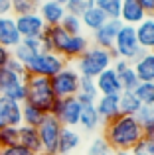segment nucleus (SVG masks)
<instances>
[{
    "label": "nucleus",
    "instance_id": "obj_1",
    "mask_svg": "<svg viewBox=\"0 0 154 155\" xmlns=\"http://www.w3.org/2000/svg\"><path fill=\"white\" fill-rule=\"evenodd\" d=\"M142 137V126L138 124L136 116L119 114L111 122H107L103 130V140L113 151H132V147Z\"/></svg>",
    "mask_w": 154,
    "mask_h": 155
},
{
    "label": "nucleus",
    "instance_id": "obj_2",
    "mask_svg": "<svg viewBox=\"0 0 154 155\" xmlns=\"http://www.w3.org/2000/svg\"><path fill=\"white\" fill-rule=\"evenodd\" d=\"M24 84H26V104L42 110L44 114H50L51 106L55 102V94L51 91V83L46 77H34L24 75Z\"/></svg>",
    "mask_w": 154,
    "mask_h": 155
},
{
    "label": "nucleus",
    "instance_id": "obj_3",
    "mask_svg": "<svg viewBox=\"0 0 154 155\" xmlns=\"http://www.w3.org/2000/svg\"><path fill=\"white\" fill-rule=\"evenodd\" d=\"M115 61L111 49H103V47H89L79 59L75 61V71L81 77H89V79H95L99 77L105 69H109Z\"/></svg>",
    "mask_w": 154,
    "mask_h": 155
},
{
    "label": "nucleus",
    "instance_id": "obj_4",
    "mask_svg": "<svg viewBox=\"0 0 154 155\" xmlns=\"http://www.w3.org/2000/svg\"><path fill=\"white\" fill-rule=\"evenodd\" d=\"M63 67H67V61L58 53H50V51H40L30 63L26 65V73L34 77H46L51 79L55 77Z\"/></svg>",
    "mask_w": 154,
    "mask_h": 155
},
{
    "label": "nucleus",
    "instance_id": "obj_5",
    "mask_svg": "<svg viewBox=\"0 0 154 155\" xmlns=\"http://www.w3.org/2000/svg\"><path fill=\"white\" fill-rule=\"evenodd\" d=\"M113 49H115V53H117L119 59H124V61H128V63H135V61L142 55L144 49L138 45L135 26H127V24L121 26L119 34H117V38H115V45H113Z\"/></svg>",
    "mask_w": 154,
    "mask_h": 155
},
{
    "label": "nucleus",
    "instance_id": "obj_6",
    "mask_svg": "<svg viewBox=\"0 0 154 155\" xmlns=\"http://www.w3.org/2000/svg\"><path fill=\"white\" fill-rule=\"evenodd\" d=\"M50 114L58 118V122L63 128H75L79 126V114H81V104L75 96H67V98H55L51 106Z\"/></svg>",
    "mask_w": 154,
    "mask_h": 155
},
{
    "label": "nucleus",
    "instance_id": "obj_7",
    "mask_svg": "<svg viewBox=\"0 0 154 155\" xmlns=\"http://www.w3.org/2000/svg\"><path fill=\"white\" fill-rule=\"evenodd\" d=\"M51 91H54L55 98H67V96H75L79 91V73L75 67H63L55 77L50 79Z\"/></svg>",
    "mask_w": 154,
    "mask_h": 155
},
{
    "label": "nucleus",
    "instance_id": "obj_8",
    "mask_svg": "<svg viewBox=\"0 0 154 155\" xmlns=\"http://www.w3.org/2000/svg\"><path fill=\"white\" fill-rule=\"evenodd\" d=\"M61 128L63 126L51 114H47L44 118V122L38 126L40 143H42V155H58V141H59Z\"/></svg>",
    "mask_w": 154,
    "mask_h": 155
},
{
    "label": "nucleus",
    "instance_id": "obj_9",
    "mask_svg": "<svg viewBox=\"0 0 154 155\" xmlns=\"http://www.w3.org/2000/svg\"><path fill=\"white\" fill-rule=\"evenodd\" d=\"M0 98H10L16 102H26V84L24 79L16 73L8 71L6 67L0 69Z\"/></svg>",
    "mask_w": 154,
    "mask_h": 155
},
{
    "label": "nucleus",
    "instance_id": "obj_10",
    "mask_svg": "<svg viewBox=\"0 0 154 155\" xmlns=\"http://www.w3.org/2000/svg\"><path fill=\"white\" fill-rule=\"evenodd\" d=\"M16 28H18V34L24 38H40L46 30V24L40 18L38 12H30V14H22V16H14Z\"/></svg>",
    "mask_w": 154,
    "mask_h": 155
},
{
    "label": "nucleus",
    "instance_id": "obj_11",
    "mask_svg": "<svg viewBox=\"0 0 154 155\" xmlns=\"http://www.w3.org/2000/svg\"><path fill=\"white\" fill-rule=\"evenodd\" d=\"M95 87L99 96H121V92H123L119 75L113 71V67L105 69L99 77H95Z\"/></svg>",
    "mask_w": 154,
    "mask_h": 155
},
{
    "label": "nucleus",
    "instance_id": "obj_12",
    "mask_svg": "<svg viewBox=\"0 0 154 155\" xmlns=\"http://www.w3.org/2000/svg\"><path fill=\"white\" fill-rule=\"evenodd\" d=\"M121 26H123L121 20H107V22H105L97 31H93L95 45L103 47V49H113V45H115V38H117V34H119Z\"/></svg>",
    "mask_w": 154,
    "mask_h": 155
},
{
    "label": "nucleus",
    "instance_id": "obj_13",
    "mask_svg": "<svg viewBox=\"0 0 154 155\" xmlns=\"http://www.w3.org/2000/svg\"><path fill=\"white\" fill-rule=\"evenodd\" d=\"M36 12L40 14V18L44 20L46 26H59L61 20H63V16L67 14L65 6L59 4V2H55V0H44V2H40Z\"/></svg>",
    "mask_w": 154,
    "mask_h": 155
},
{
    "label": "nucleus",
    "instance_id": "obj_14",
    "mask_svg": "<svg viewBox=\"0 0 154 155\" xmlns=\"http://www.w3.org/2000/svg\"><path fill=\"white\" fill-rule=\"evenodd\" d=\"M40 51H42V39L40 38H24L22 41L12 49V57L18 59L20 63L26 67Z\"/></svg>",
    "mask_w": 154,
    "mask_h": 155
},
{
    "label": "nucleus",
    "instance_id": "obj_15",
    "mask_svg": "<svg viewBox=\"0 0 154 155\" xmlns=\"http://www.w3.org/2000/svg\"><path fill=\"white\" fill-rule=\"evenodd\" d=\"M22 41V35L18 34V28L12 16H0V45L6 49H14Z\"/></svg>",
    "mask_w": 154,
    "mask_h": 155
},
{
    "label": "nucleus",
    "instance_id": "obj_16",
    "mask_svg": "<svg viewBox=\"0 0 154 155\" xmlns=\"http://www.w3.org/2000/svg\"><path fill=\"white\" fill-rule=\"evenodd\" d=\"M146 12L142 10V6L138 4V0H123V6H121V22L127 24V26H138L144 18H146Z\"/></svg>",
    "mask_w": 154,
    "mask_h": 155
},
{
    "label": "nucleus",
    "instance_id": "obj_17",
    "mask_svg": "<svg viewBox=\"0 0 154 155\" xmlns=\"http://www.w3.org/2000/svg\"><path fill=\"white\" fill-rule=\"evenodd\" d=\"M95 110L99 114L101 122L107 124L113 118H117L121 114L119 110V96H97L95 100Z\"/></svg>",
    "mask_w": 154,
    "mask_h": 155
},
{
    "label": "nucleus",
    "instance_id": "obj_18",
    "mask_svg": "<svg viewBox=\"0 0 154 155\" xmlns=\"http://www.w3.org/2000/svg\"><path fill=\"white\" fill-rule=\"evenodd\" d=\"M138 45L144 51H154V14L146 16L138 26L135 28Z\"/></svg>",
    "mask_w": 154,
    "mask_h": 155
},
{
    "label": "nucleus",
    "instance_id": "obj_19",
    "mask_svg": "<svg viewBox=\"0 0 154 155\" xmlns=\"http://www.w3.org/2000/svg\"><path fill=\"white\" fill-rule=\"evenodd\" d=\"M89 47H91V45H89V39L85 38L83 34L69 35V39H67V43H65V49H63L61 57L65 61H77L85 51L89 49Z\"/></svg>",
    "mask_w": 154,
    "mask_h": 155
},
{
    "label": "nucleus",
    "instance_id": "obj_20",
    "mask_svg": "<svg viewBox=\"0 0 154 155\" xmlns=\"http://www.w3.org/2000/svg\"><path fill=\"white\" fill-rule=\"evenodd\" d=\"M18 143H22L34 155H42V143H40L38 128H30V126H24V124L18 126Z\"/></svg>",
    "mask_w": 154,
    "mask_h": 155
},
{
    "label": "nucleus",
    "instance_id": "obj_21",
    "mask_svg": "<svg viewBox=\"0 0 154 155\" xmlns=\"http://www.w3.org/2000/svg\"><path fill=\"white\" fill-rule=\"evenodd\" d=\"M136 77H138L140 83H146V81H154V51H144L138 59L132 63Z\"/></svg>",
    "mask_w": 154,
    "mask_h": 155
},
{
    "label": "nucleus",
    "instance_id": "obj_22",
    "mask_svg": "<svg viewBox=\"0 0 154 155\" xmlns=\"http://www.w3.org/2000/svg\"><path fill=\"white\" fill-rule=\"evenodd\" d=\"M0 112L6 122V126H22V104L10 98H0Z\"/></svg>",
    "mask_w": 154,
    "mask_h": 155
},
{
    "label": "nucleus",
    "instance_id": "obj_23",
    "mask_svg": "<svg viewBox=\"0 0 154 155\" xmlns=\"http://www.w3.org/2000/svg\"><path fill=\"white\" fill-rule=\"evenodd\" d=\"M79 143H81V136L73 128H61L59 141H58V155H69L71 151H75L79 147Z\"/></svg>",
    "mask_w": 154,
    "mask_h": 155
},
{
    "label": "nucleus",
    "instance_id": "obj_24",
    "mask_svg": "<svg viewBox=\"0 0 154 155\" xmlns=\"http://www.w3.org/2000/svg\"><path fill=\"white\" fill-rule=\"evenodd\" d=\"M103 124L95 110V104H87V106H81V114H79V126L85 130V132H93L97 130L99 126Z\"/></svg>",
    "mask_w": 154,
    "mask_h": 155
},
{
    "label": "nucleus",
    "instance_id": "obj_25",
    "mask_svg": "<svg viewBox=\"0 0 154 155\" xmlns=\"http://www.w3.org/2000/svg\"><path fill=\"white\" fill-rule=\"evenodd\" d=\"M107 20L109 18L95 6V4H93V6L81 16V24H83V28H87V30H91V31H97L105 22H107Z\"/></svg>",
    "mask_w": 154,
    "mask_h": 155
},
{
    "label": "nucleus",
    "instance_id": "obj_26",
    "mask_svg": "<svg viewBox=\"0 0 154 155\" xmlns=\"http://www.w3.org/2000/svg\"><path fill=\"white\" fill-rule=\"evenodd\" d=\"M140 108H142V104H140V100L136 98L135 92H121V96H119L121 114H124V116H136Z\"/></svg>",
    "mask_w": 154,
    "mask_h": 155
},
{
    "label": "nucleus",
    "instance_id": "obj_27",
    "mask_svg": "<svg viewBox=\"0 0 154 155\" xmlns=\"http://www.w3.org/2000/svg\"><path fill=\"white\" fill-rule=\"evenodd\" d=\"M136 120L142 126V134L148 140H154V106H142L136 114Z\"/></svg>",
    "mask_w": 154,
    "mask_h": 155
},
{
    "label": "nucleus",
    "instance_id": "obj_28",
    "mask_svg": "<svg viewBox=\"0 0 154 155\" xmlns=\"http://www.w3.org/2000/svg\"><path fill=\"white\" fill-rule=\"evenodd\" d=\"M46 116H47V114H44L42 110L34 108V106H30V104H26V102L22 104V124L24 126L38 128V126L44 122V118H46Z\"/></svg>",
    "mask_w": 154,
    "mask_h": 155
},
{
    "label": "nucleus",
    "instance_id": "obj_29",
    "mask_svg": "<svg viewBox=\"0 0 154 155\" xmlns=\"http://www.w3.org/2000/svg\"><path fill=\"white\" fill-rule=\"evenodd\" d=\"M95 6L99 8L109 20H119L121 18L123 0H95Z\"/></svg>",
    "mask_w": 154,
    "mask_h": 155
},
{
    "label": "nucleus",
    "instance_id": "obj_30",
    "mask_svg": "<svg viewBox=\"0 0 154 155\" xmlns=\"http://www.w3.org/2000/svg\"><path fill=\"white\" fill-rule=\"evenodd\" d=\"M136 98L140 100L142 106H154V81H146V83H140L135 88Z\"/></svg>",
    "mask_w": 154,
    "mask_h": 155
},
{
    "label": "nucleus",
    "instance_id": "obj_31",
    "mask_svg": "<svg viewBox=\"0 0 154 155\" xmlns=\"http://www.w3.org/2000/svg\"><path fill=\"white\" fill-rule=\"evenodd\" d=\"M119 81H121V87H123V92H135V88L140 84V81H138V77H136L132 65L127 69V71L121 73V75H119Z\"/></svg>",
    "mask_w": 154,
    "mask_h": 155
},
{
    "label": "nucleus",
    "instance_id": "obj_32",
    "mask_svg": "<svg viewBox=\"0 0 154 155\" xmlns=\"http://www.w3.org/2000/svg\"><path fill=\"white\" fill-rule=\"evenodd\" d=\"M93 4H95V0H69V2L65 4V12L67 14L77 16V18H81Z\"/></svg>",
    "mask_w": 154,
    "mask_h": 155
},
{
    "label": "nucleus",
    "instance_id": "obj_33",
    "mask_svg": "<svg viewBox=\"0 0 154 155\" xmlns=\"http://www.w3.org/2000/svg\"><path fill=\"white\" fill-rule=\"evenodd\" d=\"M14 143H18V128H14V126L0 128V149L10 147Z\"/></svg>",
    "mask_w": 154,
    "mask_h": 155
},
{
    "label": "nucleus",
    "instance_id": "obj_34",
    "mask_svg": "<svg viewBox=\"0 0 154 155\" xmlns=\"http://www.w3.org/2000/svg\"><path fill=\"white\" fill-rule=\"evenodd\" d=\"M59 26H61L69 35H77V34H81V30H83L81 18H77V16H73V14H65Z\"/></svg>",
    "mask_w": 154,
    "mask_h": 155
},
{
    "label": "nucleus",
    "instance_id": "obj_35",
    "mask_svg": "<svg viewBox=\"0 0 154 155\" xmlns=\"http://www.w3.org/2000/svg\"><path fill=\"white\" fill-rule=\"evenodd\" d=\"M77 94H85L89 98H97L99 92H97V87H95V79L79 75V91H77Z\"/></svg>",
    "mask_w": 154,
    "mask_h": 155
},
{
    "label": "nucleus",
    "instance_id": "obj_36",
    "mask_svg": "<svg viewBox=\"0 0 154 155\" xmlns=\"http://www.w3.org/2000/svg\"><path fill=\"white\" fill-rule=\"evenodd\" d=\"M38 10V4L32 0H12V14L14 16H22V14H30V12Z\"/></svg>",
    "mask_w": 154,
    "mask_h": 155
},
{
    "label": "nucleus",
    "instance_id": "obj_37",
    "mask_svg": "<svg viewBox=\"0 0 154 155\" xmlns=\"http://www.w3.org/2000/svg\"><path fill=\"white\" fill-rule=\"evenodd\" d=\"M87 155H113V149L107 145L103 137H95L87 149Z\"/></svg>",
    "mask_w": 154,
    "mask_h": 155
},
{
    "label": "nucleus",
    "instance_id": "obj_38",
    "mask_svg": "<svg viewBox=\"0 0 154 155\" xmlns=\"http://www.w3.org/2000/svg\"><path fill=\"white\" fill-rule=\"evenodd\" d=\"M132 155H154V140L142 137V140L132 147Z\"/></svg>",
    "mask_w": 154,
    "mask_h": 155
},
{
    "label": "nucleus",
    "instance_id": "obj_39",
    "mask_svg": "<svg viewBox=\"0 0 154 155\" xmlns=\"http://www.w3.org/2000/svg\"><path fill=\"white\" fill-rule=\"evenodd\" d=\"M0 155H34V153H32L30 149H26L22 143H14V145H10V147L0 149Z\"/></svg>",
    "mask_w": 154,
    "mask_h": 155
},
{
    "label": "nucleus",
    "instance_id": "obj_40",
    "mask_svg": "<svg viewBox=\"0 0 154 155\" xmlns=\"http://www.w3.org/2000/svg\"><path fill=\"white\" fill-rule=\"evenodd\" d=\"M6 69H8V71H12V73H16V75H20V77L26 75V67H24L18 59H14V57H10V59H8Z\"/></svg>",
    "mask_w": 154,
    "mask_h": 155
},
{
    "label": "nucleus",
    "instance_id": "obj_41",
    "mask_svg": "<svg viewBox=\"0 0 154 155\" xmlns=\"http://www.w3.org/2000/svg\"><path fill=\"white\" fill-rule=\"evenodd\" d=\"M131 65H132V63H128V61H124V59H115L111 67H113V71H115L117 75H121V73L127 71V69L131 67Z\"/></svg>",
    "mask_w": 154,
    "mask_h": 155
},
{
    "label": "nucleus",
    "instance_id": "obj_42",
    "mask_svg": "<svg viewBox=\"0 0 154 155\" xmlns=\"http://www.w3.org/2000/svg\"><path fill=\"white\" fill-rule=\"evenodd\" d=\"M12 14V0H0V16Z\"/></svg>",
    "mask_w": 154,
    "mask_h": 155
},
{
    "label": "nucleus",
    "instance_id": "obj_43",
    "mask_svg": "<svg viewBox=\"0 0 154 155\" xmlns=\"http://www.w3.org/2000/svg\"><path fill=\"white\" fill-rule=\"evenodd\" d=\"M10 57H12V51L0 45V69L6 67V63H8V59H10Z\"/></svg>",
    "mask_w": 154,
    "mask_h": 155
},
{
    "label": "nucleus",
    "instance_id": "obj_44",
    "mask_svg": "<svg viewBox=\"0 0 154 155\" xmlns=\"http://www.w3.org/2000/svg\"><path fill=\"white\" fill-rule=\"evenodd\" d=\"M138 4L142 6V10L146 12L148 16L154 14V0H138Z\"/></svg>",
    "mask_w": 154,
    "mask_h": 155
},
{
    "label": "nucleus",
    "instance_id": "obj_45",
    "mask_svg": "<svg viewBox=\"0 0 154 155\" xmlns=\"http://www.w3.org/2000/svg\"><path fill=\"white\" fill-rule=\"evenodd\" d=\"M113 155H132V151H113Z\"/></svg>",
    "mask_w": 154,
    "mask_h": 155
},
{
    "label": "nucleus",
    "instance_id": "obj_46",
    "mask_svg": "<svg viewBox=\"0 0 154 155\" xmlns=\"http://www.w3.org/2000/svg\"><path fill=\"white\" fill-rule=\"evenodd\" d=\"M6 126V122H4V118H2V112H0V128H4Z\"/></svg>",
    "mask_w": 154,
    "mask_h": 155
},
{
    "label": "nucleus",
    "instance_id": "obj_47",
    "mask_svg": "<svg viewBox=\"0 0 154 155\" xmlns=\"http://www.w3.org/2000/svg\"><path fill=\"white\" fill-rule=\"evenodd\" d=\"M55 2H59V4H63V6H65V4L69 2V0H55Z\"/></svg>",
    "mask_w": 154,
    "mask_h": 155
},
{
    "label": "nucleus",
    "instance_id": "obj_48",
    "mask_svg": "<svg viewBox=\"0 0 154 155\" xmlns=\"http://www.w3.org/2000/svg\"><path fill=\"white\" fill-rule=\"evenodd\" d=\"M32 2H36V4H40V2H42V0H32Z\"/></svg>",
    "mask_w": 154,
    "mask_h": 155
}]
</instances>
